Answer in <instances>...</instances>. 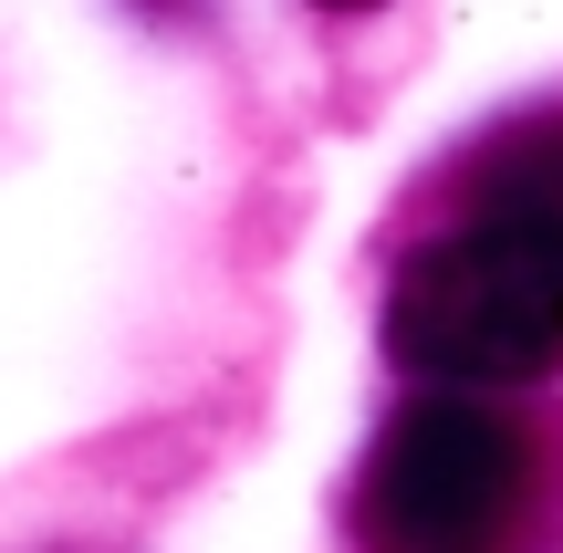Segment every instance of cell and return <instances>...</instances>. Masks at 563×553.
<instances>
[{"label":"cell","mask_w":563,"mask_h":553,"mask_svg":"<svg viewBox=\"0 0 563 553\" xmlns=\"http://www.w3.org/2000/svg\"><path fill=\"white\" fill-rule=\"evenodd\" d=\"M386 355L428 387H543L563 376V209L481 199L407 251L386 292Z\"/></svg>","instance_id":"6da1fadb"},{"label":"cell","mask_w":563,"mask_h":553,"mask_svg":"<svg viewBox=\"0 0 563 553\" xmlns=\"http://www.w3.org/2000/svg\"><path fill=\"white\" fill-rule=\"evenodd\" d=\"M522 512H532V439L501 408H481V387H439L397 408L355 491L365 553H511Z\"/></svg>","instance_id":"7a4b0ae2"},{"label":"cell","mask_w":563,"mask_h":553,"mask_svg":"<svg viewBox=\"0 0 563 553\" xmlns=\"http://www.w3.org/2000/svg\"><path fill=\"white\" fill-rule=\"evenodd\" d=\"M481 199H543V209H563V115L511 125V136L490 146L481 157Z\"/></svg>","instance_id":"3957f363"},{"label":"cell","mask_w":563,"mask_h":553,"mask_svg":"<svg viewBox=\"0 0 563 553\" xmlns=\"http://www.w3.org/2000/svg\"><path fill=\"white\" fill-rule=\"evenodd\" d=\"M323 11H376V0H323Z\"/></svg>","instance_id":"277c9868"},{"label":"cell","mask_w":563,"mask_h":553,"mask_svg":"<svg viewBox=\"0 0 563 553\" xmlns=\"http://www.w3.org/2000/svg\"><path fill=\"white\" fill-rule=\"evenodd\" d=\"M157 11H167V0H157Z\"/></svg>","instance_id":"5b68a950"}]
</instances>
